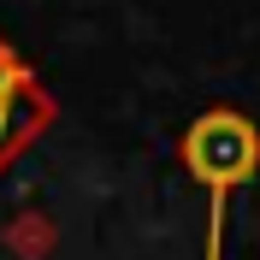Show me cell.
Masks as SVG:
<instances>
[{
    "instance_id": "1",
    "label": "cell",
    "mask_w": 260,
    "mask_h": 260,
    "mask_svg": "<svg viewBox=\"0 0 260 260\" xmlns=\"http://www.w3.org/2000/svg\"><path fill=\"white\" fill-rule=\"evenodd\" d=\"M178 160L207 201V260H225L231 195L260 178V124L243 107H201L178 130Z\"/></svg>"
},
{
    "instance_id": "2",
    "label": "cell",
    "mask_w": 260,
    "mask_h": 260,
    "mask_svg": "<svg viewBox=\"0 0 260 260\" xmlns=\"http://www.w3.org/2000/svg\"><path fill=\"white\" fill-rule=\"evenodd\" d=\"M59 107H53L48 83L36 77V65L0 36V178L12 172V160H24V148L36 136H48Z\"/></svg>"
}]
</instances>
